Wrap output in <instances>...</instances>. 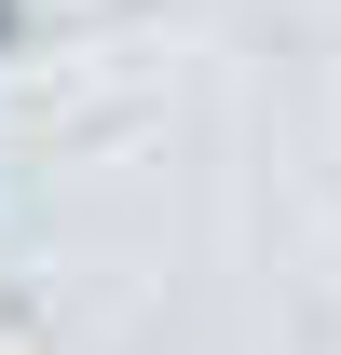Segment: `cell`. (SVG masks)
Masks as SVG:
<instances>
[{
  "instance_id": "1",
  "label": "cell",
  "mask_w": 341,
  "mask_h": 355,
  "mask_svg": "<svg viewBox=\"0 0 341 355\" xmlns=\"http://www.w3.org/2000/svg\"><path fill=\"white\" fill-rule=\"evenodd\" d=\"M0 42H14V0H0Z\"/></svg>"
}]
</instances>
